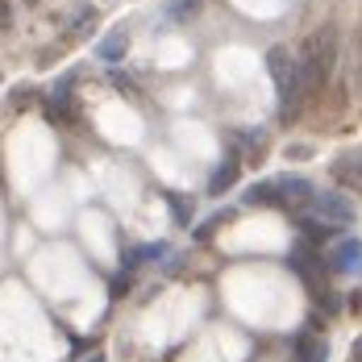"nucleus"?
I'll return each instance as SVG.
<instances>
[{"label": "nucleus", "mask_w": 362, "mask_h": 362, "mask_svg": "<svg viewBox=\"0 0 362 362\" xmlns=\"http://www.w3.org/2000/svg\"><path fill=\"white\" fill-rule=\"evenodd\" d=\"M267 71L275 79V96H279V117L291 121L296 112H300V100L308 96V83H304V71H300V63L291 59L288 46H271L267 50Z\"/></svg>", "instance_id": "nucleus-1"}, {"label": "nucleus", "mask_w": 362, "mask_h": 362, "mask_svg": "<svg viewBox=\"0 0 362 362\" xmlns=\"http://www.w3.org/2000/svg\"><path fill=\"white\" fill-rule=\"evenodd\" d=\"M333 67H337V30L333 25H321L317 34L304 42V63H300L308 92H321L329 79H333Z\"/></svg>", "instance_id": "nucleus-2"}, {"label": "nucleus", "mask_w": 362, "mask_h": 362, "mask_svg": "<svg viewBox=\"0 0 362 362\" xmlns=\"http://www.w3.org/2000/svg\"><path fill=\"white\" fill-rule=\"evenodd\" d=\"M308 217L317 229H341V225H354V200L341 196V192H317V200L308 204Z\"/></svg>", "instance_id": "nucleus-3"}, {"label": "nucleus", "mask_w": 362, "mask_h": 362, "mask_svg": "<svg viewBox=\"0 0 362 362\" xmlns=\"http://www.w3.org/2000/svg\"><path fill=\"white\" fill-rule=\"evenodd\" d=\"M325 267L337 275H362V242L358 238H346V242H333L325 254Z\"/></svg>", "instance_id": "nucleus-4"}, {"label": "nucleus", "mask_w": 362, "mask_h": 362, "mask_svg": "<svg viewBox=\"0 0 362 362\" xmlns=\"http://www.w3.org/2000/svg\"><path fill=\"white\" fill-rule=\"evenodd\" d=\"M329 171H333V180L341 183V187L362 192V150H346V154H337Z\"/></svg>", "instance_id": "nucleus-5"}, {"label": "nucleus", "mask_w": 362, "mask_h": 362, "mask_svg": "<svg viewBox=\"0 0 362 362\" xmlns=\"http://www.w3.org/2000/svg\"><path fill=\"white\" fill-rule=\"evenodd\" d=\"M296 362H325V341L317 333H300L296 337Z\"/></svg>", "instance_id": "nucleus-6"}, {"label": "nucleus", "mask_w": 362, "mask_h": 362, "mask_svg": "<svg viewBox=\"0 0 362 362\" xmlns=\"http://www.w3.org/2000/svg\"><path fill=\"white\" fill-rule=\"evenodd\" d=\"M92 30H96V8H92V4H83L71 21H67V37H88Z\"/></svg>", "instance_id": "nucleus-7"}, {"label": "nucleus", "mask_w": 362, "mask_h": 362, "mask_svg": "<svg viewBox=\"0 0 362 362\" xmlns=\"http://www.w3.org/2000/svg\"><path fill=\"white\" fill-rule=\"evenodd\" d=\"M233 180H238V163L229 158V163H221L217 171H213V180H209V192H213V196H221V192H229V187H233Z\"/></svg>", "instance_id": "nucleus-8"}, {"label": "nucleus", "mask_w": 362, "mask_h": 362, "mask_svg": "<svg viewBox=\"0 0 362 362\" xmlns=\"http://www.w3.org/2000/svg\"><path fill=\"white\" fill-rule=\"evenodd\" d=\"M100 59H105V63H117V59H125V30H112V34L100 42Z\"/></svg>", "instance_id": "nucleus-9"}, {"label": "nucleus", "mask_w": 362, "mask_h": 362, "mask_svg": "<svg viewBox=\"0 0 362 362\" xmlns=\"http://www.w3.org/2000/svg\"><path fill=\"white\" fill-rule=\"evenodd\" d=\"M196 4H200V0H171V4H167V21H187V17L196 13Z\"/></svg>", "instance_id": "nucleus-10"}, {"label": "nucleus", "mask_w": 362, "mask_h": 362, "mask_svg": "<svg viewBox=\"0 0 362 362\" xmlns=\"http://www.w3.org/2000/svg\"><path fill=\"white\" fill-rule=\"evenodd\" d=\"M171 200V213L180 217V225H187V217H192V204H187V196H167Z\"/></svg>", "instance_id": "nucleus-11"}, {"label": "nucleus", "mask_w": 362, "mask_h": 362, "mask_svg": "<svg viewBox=\"0 0 362 362\" xmlns=\"http://www.w3.org/2000/svg\"><path fill=\"white\" fill-rule=\"evenodd\" d=\"M158 254H163V246L154 242V246H138V250H134V258H142V262H154Z\"/></svg>", "instance_id": "nucleus-12"}, {"label": "nucleus", "mask_w": 362, "mask_h": 362, "mask_svg": "<svg viewBox=\"0 0 362 362\" xmlns=\"http://www.w3.org/2000/svg\"><path fill=\"white\" fill-rule=\"evenodd\" d=\"M350 354H354V362H362V337H354V346H350Z\"/></svg>", "instance_id": "nucleus-13"}, {"label": "nucleus", "mask_w": 362, "mask_h": 362, "mask_svg": "<svg viewBox=\"0 0 362 362\" xmlns=\"http://www.w3.org/2000/svg\"><path fill=\"white\" fill-rule=\"evenodd\" d=\"M83 362H105V358H100V354H88V358H83Z\"/></svg>", "instance_id": "nucleus-14"}, {"label": "nucleus", "mask_w": 362, "mask_h": 362, "mask_svg": "<svg viewBox=\"0 0 362 362\" xmlns=\"http://www.w3.org/2000/svg\"><path fill=\"white\" fill-rule=\"evenodd\" d=\"M25 4H34V0H25Z\"/></svg>", "instance_id": "nucleus-15"}]
</instances>
